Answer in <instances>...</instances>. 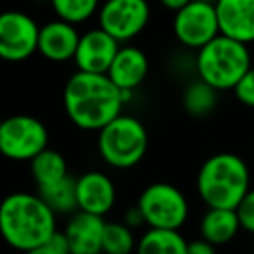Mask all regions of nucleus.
Here are the masks:
<instances>
[{"label":"nucleus","mask_w":254,"mask_h":254,"mask_svg":"<svg viewBox=\"0 0 254 254\" xmlns=\"http://www.w3.org/2000/svg\"><path fill=\"white\" fill-rule=\"evenodd\" d=\"M195 187L207 209H237L253 188L251 169L237 153H214L200 166Z\"/></svg>","instance_id":"nucleus-3"},{"label":"nucleus","mask_w":254,"mask_h":254,"mask_svg":"<svg viewBox=\"0 0 254 254\" xmlns=\"http://www.w3.org/2000/svg\"><path fill=\"white\" fill-rule=\"evenodd\" d=\"M173 33L183 47L198 51L221 35L216 4L209 0H191L173 18Z\"/></svg>","instance_id":"nucleus-8"},{"label":"nucleus","mask_w":254,"mask_h":254,"mask_svg":"<svg viewBox=\"0 0 254 254\" xmlns=\"http://www.w3.org/2000/svg\"><path fill=\"white\" fill-rule=\"evenodd\" d=\"M75 178L68 176L56 185L46 188H37V193L44 198L47 205L60 214H75L78 211L77 204V188H75Z\"/></svg>","instance_id":"nucleus-21"},{"label":"nucleus","mask_w":254,"mask_h":254,"mask_svg":"<svg viewBox=\"0 0 254 254\" xmlns=\"http://www.w3.org/2000/svg\"><path fill=\"white\" fill-rule=\"evenodd\" d=\"M40 26L23 11L0 16V56L9 63H21L39 53Z\"/></svg>","instance_id":"nucleus-10"},{"label":"nucleus","mask_w":254,"mask_h":254,"mask_svg":"<svg viewBox=\"0 0 254 254\" xmlns=\"http://www.w3.org/2000/svg\"><path fill=\"white\" fill-rule=\"evenodd\" d=\"M251 68L249 46L226 35H218L195 54L197 77L219 92L233 91Z\"/></svg>","instance_id":"nucleus-4"},{"label":"nucleus","mask_w":254,"mask_h":254,"mask_svg":"<svg viewBox=\"0 0 254 254\" xmlns=\"http://www.w3.org/2000/svg\"><path fill=\"white\" fill-rule=\"evenodd\" d=\"M209 2H216V0H209Z\"/></svg>","instance_id":"nucleus-31"},{"label":"nucleus","mask_w":254,"mask_h":254,"mask_svg":"<svg viewBox=\"0 0 254 254\" xmlns=\"http://www.w3.org/2000/svg\"><path fill=\"white\" fill-rule=\"evenodd\" d=\"M237 101L242 103L247 108H254V66L240 78L237 87L233 89Z\"/></svg>","instance_id":"nucleus-25"},{"label":"nucleus","mask_w":254,"mask_h":254,"mask_svg":"<svg viewBox=\"0 0 254 254\" xmlns=\"http://www.w3.org/2000/svg\"><path fill=\"white\" fill-rule=\"evenodd\" d=\"M78 211L105 218L117 204V188L113 180L101 171H87L75 181Z\"/></svg>","instance_id":"nucleus-12"},{"label":"nucleus","mask_w":254,"mask_h":254,"mask_svg":"<svg viewBox=\"0 0 254 254\" xmlns=\"http://www.w3.org/2000/svg\"><path fill=\"white\" fill-rule=\"evenodd\" d=\"M237 216L242 230H246L247 233L254 235V187L247 191V195L242 198L239 205H237Z\"/></svg>","instance_id":"nucleus-24"},{"label":"nucleus","mask_w":254,"mask_h":254,"mask_svg":"<svg viewBox=\"0 0 254 254\" xmlns=\"http://www.w3.org/2000/svg\"><path fill=\"white\" fill-rule=\"evenodd\" d=\"M198 230L200 239L211 242L212 246H225L235 239L242 226L235 209H207L202 216Z\"/></svg>","instance_id":"nucleus-17"},{"label":"nucleus","mask_w":254,"mask_h":254,"mask_svg":"<svg viewBox=\"0 0 254 254\" xmlns=\"http://www.w3.org/2000/svg\"><path fill=\"white\" fill-rule=\"evenodd\" d=\"M138 247L134 230L124 221H106L103 230V254H132Z\"/></svg>","instance_id":"nucleus-22"},{"label":"nucleus","mask_w":254,"mask_h":254,"mask_svg":"<svg viewBox=\"0 0 254 254\" xmlns=\"http://www.w3.org/2000/svg\"><path fill=\"white\" fill-rule=\"evenodd\" d=\"M80 35L77 26L56 18L40 26L39 54L51 63H66L77 53Z\"/></svg>","instance_id":"nucleus-13"},{"label":"nucleus","mask_w":254,"mask_h":254,"mask_svg":"<svg viewBox=\"0 0 254 254\" xmlns=\"http://www.w3.org/2000/svg\"><path fill=\"white\" fill-rule=\"evenodd\" d=\"M32 178L35 181L37 188H46L51 185H56L68 178V164L66 159L58 150L47 148L40 155L30 162Z\"/></svg>","instance_id":"nucleus-19"},{"label":"nucleus","mask_w":254,"mask_h":254,"mask_svg":"<svg viewBox=\"0 0 254 254\" xmlns=\"http://www.w3.org/2000/svg\"><path fill=\"white\" fill-rule=\"evenodd\" d=\"M187 254H216V246L204 239H197L188 242Z\"/></svg>","instance_id":"nucleus-27"},{"label":"nucleus","mask_w":254,"mask_h":254,"mask_svg":"<svg viewBox=\"0 0 254 254\" xmlns=\"http://www.w3.org/2000/svg\"><path fill=\"white\" fill-rule=\"evenodd\" d=\"M105 219L101 216L77 211L70 216L64 226V235L70 242L71 254H103V230Z\"/></svg>","instance_id":"nucleus-15"},{"label":"nucleus","mask_w":254,"mask_h":254,"mask_svg":"<svg viewBox=\"0 0 254 254\" xmlns=\"http://www.w3.org/2000/svg\"><path fill=\"white\" fill-rule=\"evenodd\" d=\"M159 2L164 9H169V11H173V12H178L180 9H183L185 5L190 4L191 0H159Z\"/></svg>","instance_id":"nucleus-28"},{"label":"nucleus","mask_w":254,"mask_h":254,"mask_svg":"<svg viewBox=\"0 0 254 254\" xmlns=\"http://www.w3.org/2000/svg\"><path fill=\"white\" fill-rule=\"evenodd\" d=\"M56 18L71 25H82L91 18L98 16L101 0H49Z\"/></svg>","instance_id":"nucleus-23"},{"label":"nucleus","mask_w":254,"mask_h":254,"mask_svg":"<svg viewBox=\"0 0 254 254\" xmlns=\"http://www.w3.org/2000/svg\"><path fill=\"white\" fill-rule=\"evenodd\" d=\"M188 240L180 230L148 228L138 239L136 254H187Z\"/></svg>","instance_id":"nucleus-18"},{"label":"nucleus","mask_w":254,"mask_h":254,"mask_svg":"<svg viewBox=\"0 0 254 254\" xmlns=\"http://www.w3.org/2000/svg\"><path fill=\"white\" fill-rule=\"evenodd\" d=\"M218 92L219 91H216L214 87L197 77L187 85L183 92L185 112L195 119H204L211 115L218 105Z\"/></svg>","instance_id":"nucleus-20"},{"label":"nucleus","mask_w":254,"mask_h":254,"mask_svg":"<svg viewBox=\"0 0 254 254\" xmlns=\"http://www.w3.org/2000/svg\"><path fill=\"white\" fill-rule=\"evenodd\" d=\"M251 249H253V254H254V239H253V246H251Z\"/></svg>","instance_id":"nucleus-30"},{"label":"nucleus","mask_w":254,"mask_h":254,"mask_svg":"<svg viewBox=\"0 0 254 254\" xmlns=\"http://www.w3.org/2000/svg\"><path fill=\"white\" fill-rule=\"evenodd\" d=\"M152 7L148 0H103L98 26L120 44L131 42L148 26Z\"/></svg>","instance_id":"nucleus-9"},{"label":"nucleus","mask_w":254,"mask_h":254,"mask_svg":"<svg viewBox=\"0 0 254 254\" xmlns=\"http://www.w3.org/2000/svg\"><path fill=\"white\" fill-rule=\"evenodd\" d=\"M124 223H126L129 228H139V226H146L145 218H143V212L139 211L138 205H132L124 212Z\"/></svg>","instance_id":"nucleus-26"},{"label":"nucleus","mask_w":254,"mask_h":254,"mask_svg":"<svg viewBox=\"0 0 254 254\" xmlns=\"http://www.w3.org/2000/svg\"><path fill=\"white\" fill-rule=\"evenodd\" d=\"M0 232L12 249L25 254L49 242L58 232V214L39 193L16 191L0 205Z\"/></svg>","instance_id":"nucleus-2"},{"label":"nucleus","mask_w":254,"mask_h":254,"mask_svg":"<svg viewBox=\"0 0 254 254\" xmlns=\"http://www.w3.org/2000/svg\"><path fill=\"white\" fill-rule=\"evenodd\" d=\"M136 205L143 212L148 228L181 230L190 214L187 195L166 181L150 183L139 193Z\"/></svg>","instance_id":"nucleus-6"},{"label":"nucleus","mask_w":254,"mask_h":254,"mask_svg":"<svg viewBox=\"0 0 254 254\" xmlns=\"http://www.w3.org/2000/svg\"><path fill=\"white\" fill-rule=\"evenodd\" d=\"M25 254H58V253L49 246V244H44V246L37 247V249L28 251V253H25Z\"/></svg>","instance_id":"nucleus-29"},{"label":"nucleus","mask_w":254,"mask_h":254,"mask_svg":"<svg viewBox=\"0 0 254 254\" xmlns=\"http://www.w3.org/2000/svg\"><path fill=\"white\" fill-rule=\"evenodd\" d=\"M132 92L120 91L106 73L77 70L63 87V108L77 129L99 132L122 113Z\"/></svg>","instance_id":"nucleus-1"},{"label":"nucleus","mask_w":254,"mask_h":254,"mask_svg":"<svg viewBox=\"0 0 254 254\" xmlns=\"http://www.w3.org/2000/svg\"><path fill=\"white\" fill-rule=\"evenodd\" d=\"M146 150L148 131L132 115L120 113L98 132V152L103 162L113 169H132L145 159Z\"/></svg>","instance_id":"nucleus-5"},{"label":"nucleus","mask_w":254,"mask_h":254,"mask_svg":"<svg viewBox=\"0 0 254 254\" xmlns=\"http://www.w3.org/2000/svg\"><path fill=\"white\" fill-rule=\"evenodd\" d=\"M148 70L150 61L145 51L136 46H120L106 75L120 91L134 92L145 82Z\"/></svg>","instance_id":"nucleus-16"},{"label":"nucleus","mask_w":254,"mask_h":254,"mask_svg":"<svg viewBox=\"0 0 254 254\" xmlns=\"http://www.w3.org/2000/svg\"><path fill=\"white\" fill-rule=\"evenodd\" d=\"M49 148V132L42 120L18 113L7 117L0 126V152L14 162H32Z\"/></svg>","instance_id":"nucleus-7"},{"label":"nucleus","mask_w":254,"mask_h":254,"mask_svg":"<svg viewBox=\"0 0 254 254\" xmlns=\"http://www.w3.org/2000/svg\"><path fill=\"white\" fill-rule=\"evenodd\" d=\"M221 35L254 44V0H216Z\"/></svg>","instance_id":"nucleus-14"},{"label":"nucleus","mask_w":254,"mask_h":254,"mask_svg":"<svg viewBox=\"0 0 254 254\" xmlns=\"http://www.w3.org/2000/svg\"><path fill=\"white\" fill-rule=\"evenodd\" d=\"M120 49V42L112 35L98 28H91L80 35L77 53H75V66L87 73H108L113 60Z\"/></svg>","instance_id":"nucleus-11"}]
</instances>
